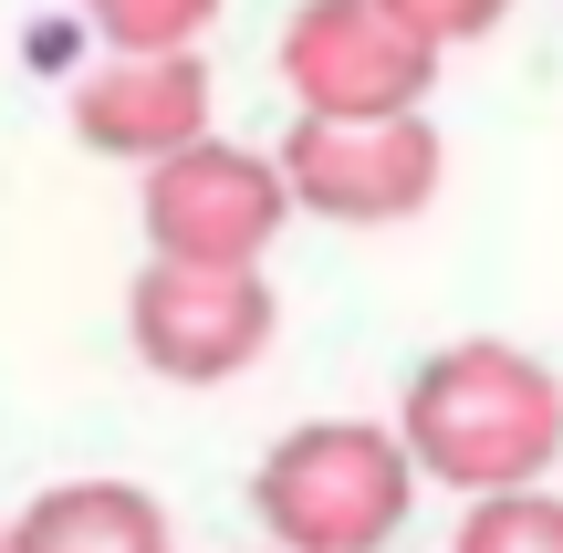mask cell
Segmentation results:
<instances>
[{"label":"cell","mask_w":563,"mask_h":553,"mask_svg":"<svg viewBox=\"0 0 563 553\" xmlns=\"http://www.w3.org/2000/svg\"><path fill=\"white\" fill-rule=\"evenodd\" d=\"M418 450L376 418H302L251 471V512L282 553H386L418 501Z\"/></svg>","instance_id":"2"},{"label":"cell","mask_w":563,"mask_h":553,"mask_svg":"<svg viewBox=\"0 0 563 553\" xmlns=\"http://www.w3.org/2000/svg\"><path fill=\"white\" fill-rule=\"evenodd\" d=\"M386 11L407 21V32H428L449 53V42H481V32H501V11L511 0H386Z\"/></svg>","instance_id":"11"},{"label":"cell","mask_w":563,"mask_h":553,"mask_svg":"<svg viewBox=\"0 0 563 553\" xmlns=\"http://www.w3.org/2000/svg\"><path fill=\"white\" fill-rule=\"evenodd\" d=\"M282 84H292L302 115H418L428 84H439V42L407 32L386 0H302L282 21Z\"/></svg>","instance_id":"4"},{"label":"cell","mask_w":563,"mask_h":553,"mask_svg":"<svg viewBox=\"0 0 563 553\" xmlns=\"http://www.w3.org/2000/svg\"><path fill=\"white\" fill-rule=\"evenodd\" d=\"M292 178H282V157L262 146H230V136H199L178 146V157L146 167V251L157 262H220V272H251L262 251L282 241V220H292Z\"/></svg>","instance_id":"3"},{"label":"cell","mask_w":563,"mask_h":553,"mask_svg":"<svg viewBox=\"0 0 563 553\" xmlns=\"http://www.w3.org/2000/svg\"><path fill=\"white\" fill-rule=\"evenodd\" d=\"M0 553H11V522H0Z\"/></svg>","instance_id":"12"},{"label":"cell","mask_w":563,"mask_h":553,"mask_svg":"<svg viewBox=\"0 0 563 553\" xmlns=\"http://www.w3.org/2000/svg\"><path fill=\"white\" fill-rule=\"evenodd\" d=\"M449 553H563V491H481L460 512V543Z\"/></svg>","instance_id":"9"},{"label":"cell","mask_w":563,"mask_h":553,"mask_svg":"<svg viewBox=\"0 0 563 553\" xmlns=\"http://www.w3.org/2000/svg\"><path fill=\"white\" fill-rule=\"evenodd\" d=\"M84 21L104 32V53H199L220 0H84Z\"/></svg>","instance_id":"10"},{"label":"cell","mask_w":563,"mask_h":553,"mask_svg":"<svg viewBox=\"0 0 563 553\" xmlns=\"http://www.w3.org/2000/svg\"><path fill=\"white\" fill-rule=\"evenodd\" d=\"M74 136L125 167H157L178 146H199L209 136V63L199 53H104L74 84Z\"/></svg>","instance_id":"7"},{"label":"cell","mask_w":563,"mask_h":553,"mask_svg":"<svg viewBox=\"0 0 563 553\" xmlns=\"http://www.w3.org/2000/svg\"><path fill=\"white\" fill-rule=\"evenodd\" d=\"M397 429L439 491H532L563 460V376L543 355L501 345V334H460L439 345L397 397Z\"/></svg>","instance_id":"1"},{"label":"cell","mask_w":563,"mask_h":553,"mask_svg":"<svg viewBox=\"0 0 563 553\" xmlns=\"http://www.w3.org/2000/svg\"><path fill=\"white\" fill-rule=\"evenodd\" d=\"M282 178L313 220H344V230H397L439 199L449 178V146L428 115H376V125H344V115H302L282 136Z\"/></svg>","instance_id":"6"},{"label":"cell","mask_w":563,"mask_h":553,"mask_svg":"<svg viewBox=\"0 0 563 553\" xmlns=\"http://www.w3.org/2000/svg\"><path fill=\"white\" fill-rule=\"evenodd\" d=\"M11 553H178V543H167V501L136 480H53L42 501H21Z\"/></svg>","instance_id":"8"},{"label":"cell","mask_w":563,"mask_h":553,"mask_svg":"<svg viewBox=\"0 0 563 553\" xmlns=\"http://www.w3.org/2000/svg\"><path fill=\"white\" fill-rule=\"evenodd\" d=\"M125 334L136 355L167 376V387H230L241 366H262V345L282 334V303L251 272H220V262H157L146 251L136 292H125Z\"/></svg>","instance_id":"5"}]
</instances>
